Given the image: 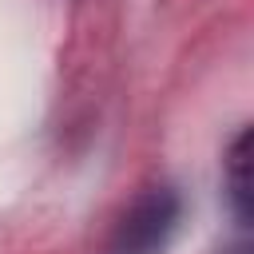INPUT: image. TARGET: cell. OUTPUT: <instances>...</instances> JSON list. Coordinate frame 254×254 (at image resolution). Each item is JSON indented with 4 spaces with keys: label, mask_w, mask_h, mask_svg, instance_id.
Returning <instances> with one entry per match:
<instances>
[{
    "label": "cell",
    "mask_w": 254,
    "mask_h": 254,
    "mask_svg": "<svg viewBox=\"0 0 254 254\" xmlns=\"http://www.w3.org/2000/svg\"><path fill=\"white\" fill-rule=\"evenodd\" d=\"M230 254H250V250H246V246H234V250H230Z\"/></svg>",
    "instance_id": "obj_3"
},
{
    "label": "cell",
    "mask_w": 254,
    "mask_h": 254,
    "mask_svg": "<svg viewBox=\"0 0 254 254\" xmlns=\"http://www.w3.org/2000/svg\"><path fill=\"white\" fill-rule=\"evenodd\" d=\"M222 171H226V194H230V206H234L238 222H250V202H254V183H250V127H242L230 139Z\"/></svg>",
    "instance_id": "obj_2"
},
{
    "label": "cell",
    "mask_w": 254,
    "mask_h": 254,
    "mask_svg": "<svg viewBox=\"0 0 254 254\" xmlns=\"http://www.w3.org/2000/svg\"><path fill=\"white\" fill-rule=\"evenodd\" d=\"M179 210H183V202L171 187H147L119 214L111 250L115 254H163L179 226Z\"/></svg>",
    "instance_id": "obj_1"
}]
</instances>
